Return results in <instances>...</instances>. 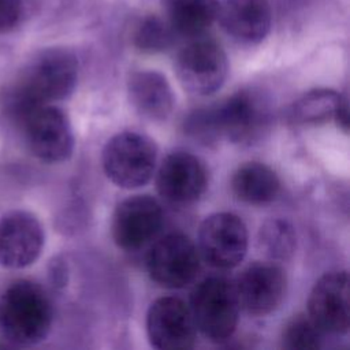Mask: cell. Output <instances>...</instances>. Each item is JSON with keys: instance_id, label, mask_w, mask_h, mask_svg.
<instances>
[{"instance_id": "24", "label": "cell", "mask_w": 350, "mask_h": 350, "mask_svg": "<svg viewBox=\"0 0 350 350\" xmlns=\"http://www.w3.org/2000/svg\"><path fill=\"white\" fill-rule=\"evenodd\" d=\"M23 11L22 0H0V33L14 29Z\"/></svg>"}, {"instance_id": "1", "label": "cell", "mask_w": 350, "mask_h": 350, "mask_svg": "<svg viewBox=\"0 0 350 350\" xmlns=\"http://www.w3.org/2000/svg\"><path fill=\"white\" fill-rule=\"evenodd\" d=\"M271 123V104L264 93L242 89L226 100L198 108L185 122L186 131L196 139L212 144L220 139L232 144L257 141Z\"/></svg>"}, {"instance_id": "2", "label": "cell", "mask_w": 350, "mask_h": 350, "mask_svg": "<svg viewBox=\"0 0 350 350\" xmlns=\"http://www.w3.org/2000/svg\"><path fill=\"white\" fill-rule=\"evenodd\" d=\"M78 81V59L66 48L38 52L21 70L5 98L8 111L19 122L31 109L67 98Z\"/></svg>"}, {"instance_id": "13", "label": "cell", "mask_w": 350, "mask_h": 350, "mask_svg": "<svg viewBox=\"0 0 350 350\" xmlns=\"http://www.w3.org/2000/svg\"><path fill=\"white\" fill-rule=\"evenodd\" d=\"M208 186V172L204 163L194 154L176 150L160 164L156 175V189L168 202L189 205L198 201Z\"/></svg>"}, {"instance_id": "8", "label": "cell", "mask_w": 350, "mask_h": 350, "mask_svg": "<svg viewBox=\"0 0 350 350\" xmlns=\"http://www.w3.org/2000/svg\"><path fill=\"white\" fill-rule=\"evenodd\" d=\"M247 245V228L235 213H212L200 226L197 249L200 257L213 268L231 269L239 265Z\"/></svg>"}, {"instance_id": "22", "label": "cell", "mask_w": 350, "mask_h": 350, "mask_svg": "<svg viewBox=\"0 0 350 350\" xmlns=\"http://www.w3.org/2000/svg\"><path fill=\"white\" fill-rule=\"evenodd\" d=\"M176 34L164 18L148 15L134 29L133 42L137 49L145 53L164 52L172 46Z\"/></svg>"}, {"instance_id": "14", "label": "cell", "mask_w": 350, "mask_h": 350, "mask_svg": "<svg viewBox=\"0 0 350 350\" xmlns=\"http://www.w3.org/2000/svg\"><path fill=\"white\" fill-rule=\"evenodd\" d=\"M234 286L241 309L252 316H267L282 304L287 278L278 264L257 261L239 273Z\"/></svg>"}, {"instance_id": "4", "label": "cell", "mask_w": 350, "mask_h": 350, "mask_svg": "<svg viewBox=\"0 0 350 350\" xmlns=\"http://www.w3.org/2000/svg\"><path fill=\"white\" fill-rule=\"evenodd\" d=\"M189 306L197 329L209 340L224 342L235 332L241 306L232 280L205 278L194 287Z\"/></svg>"}, {"instance_id": "9", "label": "cell", "mask_w": 350, "mask_h": 350, "mask_svg": "<svg viewBox=\"0 0 350 350\" xmlns=\"http://www.w3.org/2000/svg\"><path fill=\"white\" fill-rule=\"evenodd\" d=\"M201 257L197 245L185 234L161 237L146 256L150 279L165 288H183L200 272Z\"/></svg>"}, {"instance_id": "5", "label": "cell", "mask_w": 350, "mask_h": 350, "mask_svg": "<svg viewBox=\"0 0 350 350\" xmlns=\"http://www.w3.org/2000/svg\"><path fill=\"white\" fill-rule=\"evenodd\" d=\"M154 141L137 131H123L109 138L101 163L107 178L119 187L137 189L146 185L156 170Z\"/></svg>"}, {"instance_id": "3", "label": "cell", "mask_w": 350, "mask_h": 350, "mask_svg": "<svg viewBox=\"0 0 350 350\" xmlns=\"http://www.w3.org/2000/svg\"><path fill=\"white\" fill-rule=\"evenodd\" d=\"M52 320L53 309L46 291L31 280L14 282L0 299V328L15 345L40 343L49 334Z\"/></svg>"}, {"instance_id": "7", "label": "cell", "mask_w": 350, "mask_h": 350, "mask_svg": "<svg viewBox=\"0 0 350 350\" xmlns=\"http://www.w3.org/2000/svg\"><path fill=\"white\" fill-rule=\"evenodd\" d=\"M30 152L45 163H62L74 152V133L67 113L45 104L27 112L19 120Z\"/></svg>"}, {"instance_id": "21", "label": "cell", "mask_w": 350, "mask_h": 350, "mask_svg": "<svg viewBox=\"0 0 350 350\" xmlns=\"http://www.w3.org/2000/svg\"><path fill=\"white\" fill-rule=\"evenodd\" d=\"M260 250L271 260H288L297 246L294 227L284 219L272 217L265 220L257 235Z\"/></svg>"}, {"instance_id": "17", "label": "cell", "mask_w": 350, "mask_h": 350, "mask_svg": "<svg viewBox=\"0 0 350 350\" xmlns=\"http://www.w3.org/2000/svg\"><path fill=\"white\" fill-rule=\"evenodd\" d=\"M127 97L134 111L150 122H164L174 109V93L159 71H133L127 79Z\"/></svg>"}, {"instance_id": "12", "label": "cell", "mask_w": 350, "mask_h": 350, "mask_svg": "<svg viewBox=\"0 0 350 350\" xmlns=\"http://www.w3.org/2000/svg\"><path fill=\"white\" fill-rule=\"evenodd\" d=\"M308 316L324 335H345L350 327L349 275L346 271L324 273L308 298Z\"/></svg>"}, {"instance_id": "6", "label": "cell", "mask_w": 350, "mask_h": 350, "mask_svg": "<svg viewBox=\"0 0 350 350\" xmlns=\"http://www.w3.org/2000/svg\"><path fill=\"white\" fill-rule=\"evenodd\" d=\"M175 72L191 94L209 96L217 92L228 74V60L221 45L204 36L189 38L175 56Z\"/></svg>"}, {"instance_id": "23", "label": "cell", "mask_w": 350, "mask_h": 350, "mask_svg": "<svg viewBox=\"0 0 350 350\" xmlns=\"http://www.w3.org/2000/svg\"><path fill=\"white\" fill-rule=\"evenodd\" d=\"M323 336L324 334L314 325L308 314H297L283 329L282 346L288 350L319 349Z\"/></svg>"}, {"instance_id": "15", "label": "cell", "mask_w": 350, "mask_h": 350, "mask_svg": "<svg viewBox=\"0 0 350 350\" xmlns=\"http://www.w3.org/2000/svg\"><path fill=\"white\" fill-rule=\"evenodd\" d=\"M44 228L27 211H11L0 217V264L7 268L31 265L44 247Z\"/></svg>"}, {"instance_id": "18", "label": "cell", "mask_w": 350, "mask_h": 350, "mask_svg": "<svg viewBox=\"0 0 350 350\" xmlns=\"http://www.w3.org/2000/svg\"><path fill=\"white\" fill-rule=\"evenodd\" d=\"M163 18L176 37L202 36L216 21L217 0H160Z\"/></svg>"}, {"instance_id": "16", "label": "cell", "mask_w": 350, "mask_h": 350, "mask_svg": "<svg viewBox=\"0 0 350 350\" xmlns=\"http://www.w3.org/2000/svg\"><path fill=\"white\" fill-rule=\"evenodd\" d=\"M220 27L241 44H258L269 33L272 11L268 0H224L219 3Z\"/></svg>"}, {"instance_id": "25", "label": "cell", "mask_w": 350, "mask_h": 350, "mask_svg": "<svg viewBox=\"0 0 350 350\" xmlns=\"http://www.w3.org/2000/svg\"><path fill=\"white\" fill-rule=\"evenodd\" d=\"M334 120L336 122V124L340 130L347 133V130H349V103H347V97L345 94H342V97H340Z\"/></svg>"}, {"instance_id": "11", "label": "cell", "mask_w": 350, "mask_h": 350, "mask_svg": "<svg viewBox=\"0 0 350 350\" xmlns=\"http://www.w3.org/2000/svg\"><path fill=\"white\" fill-rule=\"evenodd\" d=\"M146 334L156 349H191L196 343L197 327L189 304L174 295L153 301L146 313Z\"/></svg>"}, {"instance_id": "10", "label": "cell", "mask_w": 350, "mask_h": 350, "mask_svg": "<svg viewBox=\"0 0 350 350\" xmlns=\"http://www.w3.org/2000/svg\"><path fill=\"white\" fill-rule=\"evenodd\" d=\"M164 212L160 202L148 196H131L120 201L112 216V238L118 247L135 252L146 246L160 232Z\"/></svg>"}, {"instance_id": "20", "label": "cell", "mask_w": 350, "mask_h": 350, "mask_svg": "<svg viewBox=\"0 0 350 350\" xmlns=\"http://www.w3.org/2000/svg\"><path fill=\"white\" fill-rule=\"evenodd\" d=\"M340 97V93L327 88L309 90L290 107L288 119L298 126L329 122L335 116Z\"/></svg>"}, {"instance_id": "19", "label": "cell", "mask_w": 350, "mask_h": 350, "mask_svg": "<svg viewBox=\"0 0 350 350\" xmlns=\"http://www.w3.org/2000/svg\"><path fill=\"white\" fill-rule=\"evenodd\" d=\"M231 189L238 200L252 205H262L278 197L280 180L268 165L249 161L239 165L232 174Z\"/></svg>"}]
</instances>
